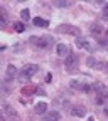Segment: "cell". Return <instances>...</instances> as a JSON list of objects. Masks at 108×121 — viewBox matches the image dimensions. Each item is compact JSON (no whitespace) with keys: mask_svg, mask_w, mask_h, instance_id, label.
Returning a JSON list of instances; mask_svg holds the SVG:
<instances>
[{"mask_svg":"<svg viewBox=\"0 0 108 121\" xmlns=\"http://www.w3.org/2000/svg\"><path fill=\"white\" fill-rule=\"evenodd\" d=\"M14 29H15V32H19V34H22L24 30H25V27H24L22 22H15V24H14Z\"/></svg>","mask_w":108,"mask_h":121,"instance_id":"e0dca14e","label":"cell"},{"mask_svg":"<svg viewBox=\"0 0 108 121\" xmlns=\"http://www.w3.org/2000/svg\"><path fill=\"white\" fill-rule=\"evenodd\" d=\"M0 15H4V9L2 7H0Z\"/></svg>","mask_w":108,"mask_h":121,"instance_id":"cb8c5ba5","label":"cell"},{"mask_svg":"<svg viewBox=\"0 0 108 121\" xmlns=\"http://www.w3.org/2000/svg\"><path fill=\"white\" fill-rule=\"evenodd\" d=\"M105 114H106V116H108V108H106V109H105Z\"/></svg>","mask_w":108,"mask_h":121,"instance_id":"d4e9b609","label":"cell"},{"mask_svg":"<svg viewBox=\"0 0 108 121\" xmlns=\"http://www.w3.org/2000/svg\"><path fill=\"white\" fill-rule=\"evenodd\" d=\"M76 45H78V47H81V49H85V51H88V52L93 51L91 44H89L86 39H83V37H78V39H76Z\"/></svg>","mask_w":108,"mask_h":121,"instance_id":"ba28073f","label":"cell"},{"mask_svg":"<svg viewBox=\"0 0 108 121\" xmlns=\"http://www.w3.org/2000/svg\"><path fill=\"white\" fill-rule=\"evenodd\" d=\"M37 71H39V66H36V64H27L24 69L19 71L17 79H19L20 82H29V79L32 78L34 74H37Z\"/></svg>","mask_w":108,"mask_h":121,"instance_id":"6da1fadb","label":"cell"},{"mask_svg":"<svg viewBox=\"0 0 108 121\" xmlns=\"http://www.w3.org/2000/svg\"><path fill=\"white\" fill-rule=\"evenodd\" d=\"M59 119H61V114L57 111H49L44 116V121H59Z\"/></svg>","mask_w":108,"mask_h":121,"instance_id":"8fae6325","label":"cell"},{"mask_svg":"<svg viewBox=\"0 0 108 121\" xmlns=\"http://www.w3.org/2000/svg\"><path fill=\"white\" fill-rule=\"evenodd\" d=\"M91 87H93V89L96 91L95 103H96V104H103V103L108 99V89H106L103 84H100V82H95V84L91 86Z\"/></svg>","mask_w":108,"mask_h":121,"instance_id":"3957f363","label":"cell"},{"mask_svg":"<svg viewBox=\"0 0 108 121\" xmlns=\"http://www.w3.org/2000/svg\"><path fill=\"white\" fill-rule=\"evenodd\" d=\"M7 25V17L5 15H0V27H5Z\"/></svg>","mask_w":108,"mask_h":121,"instance_id":"d6986e66","label":"cell"},{"mask_svg":"<svg viewBox=\"0 0 108 121\" xmlns=\"http://www.w3.org/2000/svg\"><path fill=\"white\" fill-rule=\"evenodd\" d=\"M64 66H66V71H68V72H76V71H78V67H80V59H78V56H76V54H69V56L66 57Z\"/></svg>","mask_w":108,"mask_h":121,"instance_id":"277c9868","label":"cell"},{"mask_svg":"<svg viewBox=\"0 0 108 121\" xmlns=\"http://www.w3.org/2000/svg\"><path fill=\"white\" fill-rule=\"evenodd\" d=\"M91 34H93V35H101L103 34V27L100 24H93V25H91Z\"/></svg>","mask_w":108,"mask_h":121,"instance_id":"4fadbf2b","label":"cell"},{"mask_svg":"<svg viewBox=\"0 0 108 121\" xmlns=\"http://www.w3.org/2000/svg\"><path fill=\"white\" fill-rule=\"evenodd\" d=\"M54 5L59 9H68V7H71V2H68V0H56Z\"/></svg>","mask_w":108,"mask_h":121,"instance_id":"9a60e30c","label":"cell"},{"mask_svg":"<svg viewBox=\"0 0 108 121\" xmlns=\"http://www.w3.org/2000/svg\"><path fill=\"white\" fill-rule=\"evenodd\" d=\"M0 121H4V114H2V111H0Z\"/></svg>","mask_w":108,"mask_h":121,"instance_id":"603a6c76","label":"cell"},{"mask_svg":"<svg viewBox=\"0 0 108 121\" xmlns=\"http://www.w3.org/2000/svg\"><path fill=\"white\" fill-rule=\"evenodd\" d=\"M36 113L37 114H47V103H37L36 104Z\"/></svg>","mask_w":108,"mask_h":121,"instance_id":"7c38bea8","label":"cell"},{"mask_svg":"<svg viewBox=\"0 0 108 121\" xmlns=\"http://www.w3.org/2000/svg\"><path fill=\"white\" fill-rule=\"evenodd\" d=\"M29 42H32L36 47L47 49L49 45L52 44V37H51V35H32V37L29 39Z\"/></svg>","mask_w":108,"mask_h":121,"instance_id":"7a4b0ae2","label":"cell"},{"mask_svg":"<svg viewBox=\"0 0 108 121\" xmlns=\"http://www.w3.org/2000/svg\"><path fill=\"white\" fill-rule=\"evenodd\" d=\"M20 17H22V20H29V19H30V12H29V9H24V10L20 12Z\"/></svg>","mask_w":108,"mask_h":121,"instance_id":"ac0fdd59","label":"cell"},{"mask_svg":"<svg viewBox=\"0 0 108 121\" xmlns=\"http://www.w3.org/2000/svg\"><path fill=\"white\" fill-rule=\"evenodd\" d=\"M103 17H105V19H108V4L103 7Z\"/></svg>","mask_w":108,"mask_h":121,"instance_id":"44dd1931","label":"cell"},{"mask_svg":"<svg viewBox=\"0 0 108 121\" xmlns=\"http://www.w3.org/2000/svg\"><path fill=\"white\" fill-rule=\"evenodd\" d=\"M71 113H73L74 116H78V118H83V116H86V109L83 108V106H73Z\"/></svg>","mask_w":108,"mask_h":121,"instance_id":"30bf717a","label":"cell"},{"mask_svg":"<svg viewBox=\"0 0 108 121\" xmlns=\"http://www.w3.org/2000/svg\"><path fill=\"white\" fill-rule=\"evenodd\" d=\"M5 113H7L9 116H17V114H15V113L12 111V108H10V106H7V108H5Z\"/></svg>","mask_w":108,"mask_h":121,"instance_id":"ffe728a7","label":"cell"},{"mask_svg":"<svg viewBox=\"0 0 108 121\" xmlns=\"http://www.w3.org/2000/svg\"><path fill=\"white\" fill-rule=\"evenodd\" d=\"M56 51H57V56H61V57H68L71 52H69V47L66 44H57V47H56Z\"/></svg>","mask_w":108,"mask_h":121,"instance_id":"9c48e42d","label":"cell"},{"mask_svg":"<svg viewBox=\"0 0 108 121\" xmlns=\"http://www.w3.org/2000/svg\"><path fill=\"white\" fill-rule=\"evenodd\" d=\"M96 62H95V59L93 57H88V66H95Z\"/></svg>","mask_w":108,"mask_h":121,"instance_id":"7402d4cb","label":"cell"},{"mask_svg":"<svg viewBox=\"0 0 108 121\" xmlns=\"http://www.w3.org/2000/svg\"><path fill=\"white\" fill-rule=\"evenodd\" d=\"M56 30H57L59 34H71V35H80V29H78V27H74V25H66V24H63V25H59Z\"/></svg>","mask_w":108,"mask_h":121,"instance_id":"5b68a950","label":"cell"},{"mask_svg":"<svg viewBox=\"0 0 108 121\" xmlns=\"http://www.w3.org/2000/svg\"><path fill=\"white\" fill-rule=\"evenodd\" d=\"M73 89H78V91H83V93H91V84L89 82H81V81H71L69 82Z\"/></svg>","mask_w":108,"mask_h":121,"instance_id":"8992f818","label":"cell"},{"mask_svg":"<svg viewBox=\"0 0 108 121\" xmlns=\"http://www.w3.org/2000/svg\"><path fill=\"white\" fill-rule=\"evenodd\" d=\"M36 91H37L36 87H24V89H22V94H24V96H32Z\"/></svg>","mask_w":108,"mask_h":121,"instance_id":"2e32d148","label":"cell"},{"mask_svg":"<svg viewBox=\"0 0 108 121\" xmlns=\"http://www.w3.org/2000/svg\"><path fill=\"white\" fill-rule=\"evenodd\" d=\"M32 22H34V25H36V27H47V25H49V22H47V20H44V19H41V17H36Z\"/></svg>","mask_w":108,"mask_h":121,"instance_id":"5bb4252c","label":"cell"},{"mask_svg":"<svg viewBox=\"0 0 108 121\" xmlns=\"http://www.w3.org/2000/svg\"><path fill=\"white\" fill-rule=\"evenodd\" d=\"M17 76H19L17 67H15L14 64H9L7 69H5V79H7V81H14L15 78H17Z\"/></svg>","mask_w":108,"mask_h":121,"instance_id":"52a82bcc","label":"cell"}]
</instances>
